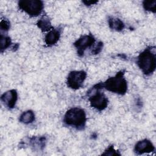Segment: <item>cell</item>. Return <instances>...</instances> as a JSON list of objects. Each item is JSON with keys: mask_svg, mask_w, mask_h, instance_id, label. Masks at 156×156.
Returning <instances> with one entry per match:
<instances>
[{"mask_svg": "<svg viewBox=\"0 0 156 156\" xmlns=\"http://www.w3.org/2000/svg\"><path fill=\"white\" fill-rule=\"evenodd\" d=\"M143 6L145 10L148 12H151L155 13V7H156V1H144L143 2Z\"/></svg>", "mask_w": 156, "mask_h": 156, "instance_id": "cell-16", "label": "cell"}, {"mask_svg": "<svg viewBox=\"0 0 156 156\" xmlns=\"http://www.w3.org/2000/svg\"><path fill=\"white\" fill-rule=\"evenodd\" d=\"M1 101L9 109L15 107L18 99V93L16 90L13 89L4 93L1 96Z\"/></svg>", "mask_w": 156, "mask_h": 156, "instance_id": "cell-8", "label": "cell"}, {"mask_svg": "<svg viewBox=\"0 0 156 156\" xmlns=\"http://www.w3.org/2000/svg\"><path fill=\"white\" fill-rule=\"evenodd\" d=\"M87 77V73L83 70L72 71L67 77V86L73 90H78L82 87Z\"/></svg>", "mask_w": 156, "mask_h": 156, "instance_id": "cell-6", "label": "cell"}, {"mask_svg": "<svg viewBox=\"0 0 156 156\" xmlns=\"http://www.w3.org/2000/svg\"><path fill=\"white\" fill-rule=\"evenodd\" d=\"M125 70H121L113 77H109L103 82V87L107 90L123 95L127 91V82L124 77Z\"/></svg>", "mask_w": 156, "mask_h": 156, "instance_id": "cell-3", "label": "cell"}, {"mask_svg": "<svg viewBox=\"0 0 156 156\" xmlns=\"http://www.w3.org/2000/svg\"><path fill=\"white\" fill-rule=\"evenodd\" d=\"M152 47L146 48L137 57L136 63L143 73L146 76L152 74L156 68L155 54Z\"/></svg>", "mask_w": 156, "mask_h": 156, "instance_id": "cell-2", "label": "cell"}, {"mask_svg": "<svg viewBox=\"0 0 156 156\" xmlns=\"http://www.w3.org/2000/svg\"><path fill=\"white\" fill-rule=\"evenodd\" d=\"M103 88V82H99L95 84L87 92L91 107L99 112L105 109L108 104V98L103 93L100 91V90Z\"/></svg>", "mask_w": 156, "mask_h": 156, "instance_id": "cell-4", "label": "cell"}, {"mask_svg": "<svg viewBox=\"0 0 156 156\" xmlns=\"http://www.w3.org/2000/svg\"><path fill=\"white\" fill-rule=\"evenodd\" d=\"M103 45L104 44L102 41H99L96 44H94V45L93 46V48H91V54L96 55V54H98L99 52H101V51L102 50Z\"/></svg>", "mask_w": 156, "mask_h": 156, "instance_id": "cell-18", "label": "cell"}, {"mask_svg": "<svg viewBox=\"0 0 156 156\" xmlns=\"http://www.w3.org/2000/svg\"><path fill=\"white\" fill-rule=\"evenodd\" d=\"M18 7L30 16L36 17L41 13L44 5L40 0H23L18 2Z\"/></svg>", "mask_w": 156, "mask_h": 156, "instance_id": "cell-5", "label": "cell"}, {"mask_svg": "<svg viewBox=\"0 0 156 156\" xmlns=\"http://www.w3.org/2000/svg\"><path fill=\"white\" fill-rule=\"evenodd\" d=\"M37 26L42 32L50 31L54 28L47 15H43L40 20H38L37 23Z\"/></svg>", "mask_w": 156, "mask_h": 156, "instance_id": "cell-11", "label": "cell"}, {"mask_svg": "<svg viewBox=\"0 0 156 156\" xmlns=\"http://www.w3.org/2000/svg\"><path fill=\"white\" fill-rule=\"evenodd\" d=\"M12 44L11 39L9 37L1 34V52H2L5 49L10 47Z\"/></svg>", "mask_w": 156, "mask_h": 156, "instance_id": "cell-15", "label": "cell"}, {"mask_svg": "<svg viewBox=\"0 0 156 156\" xmlns=\"http://www.w3.org/2000/svg\"><path fill=\"white\" fill-rule=\"evenodd\" d=\"M10 27V22L6 20V19H2L1 21V24H0V29L1 31L6 32H7Z\"/></svg>", "mask_w": 156, "mask_h": 156, "instance_id": "cell-19", "label": "cell"}, {"mask_svg": "<svg viewBox=\"0 0 156 156\" xmlns=\"http://www.w3.org/2000/svg\"><path fill=\"white\" fill-rule=\"evenodd\" d=\"M86 121V113L83 109L79 107H73L67 110L63 118V122L66 125L77 130L83 129Z\"/></svg>", "mask_w": 156, "mask_h": 156, "instance_id": "cell-1", "label": "cell"}, {"mask_svg": "<svg viewBox=\"0 0 156 156\" xmlns=\"http://www.w3.org/2000/svg\"><path fill=\"white\" fill-rule=\"evenodd\" d=\"M108 23L110 28L112 30L120 32L124 29L125 27V24L119 18H113V17H109L108 20Z\"/></svg>", "mask_w": 156, "mask_h": 156, "instance_id": "cell-13", "label": "cell"}, {"mask_svg": "<svg viewBox=\"0 0 156 156\" xmlns=\"http://www.w3.org/2000/svg\"><path fill=\"white\" fill-rule=\"evenodd\" d=\"M102 155H120L121 154L118 151H116L114 149L113 145L108 146L105 151L102 154Z\"/></svg>", "mask_w": 156, "mask_h": 156, "instance_id": "cell-17", "label": "cell"}, {"mask_svg": "<svg viewBox=\"0 0 156 156\" xmlns=\"http://www.w3.org/2000/svg\"><path fill=\"white\" fill-rule=\"evenodd\" d=\"M83 4H85V5H93L94 4L98 2L97 1H82Z\"/></svg>", "mask_w": 156, "mask_h": 156, "instance_id": "cell-20", "label": "cell"}, {"mask_svg": "<svg viewBox=\"0 0 156 156\" xmlns=\"http://www.w3.org/2000/svg\"><path fill=\"white\" fill-rule=\"evenodd\" d=\"M155 151V147L152 143L147 140L144 139L138 141L134 147V152L137 155L152 152Z\"/></svg>", "mask_w": 156, "mask_h": 156, "instance_id": "cell-9", "label": "cell"}, {"mask_svg": "<svg viewBox=\"0 0 156 156\" xmlns=\"http://www.w3.org/2000/svg\"><path fill=\"white\" fill-rule=\"evenodd\" d=\"M61 28H53L45 35L44 42L48 46H51L57 43L61 35Z\"/></svg>", "mask_w": 156, "mask_h": 156, "instance_id": "cell-10", "label": "cell"}, {"mask_svg": "<svg viewBox=\"0 0 156 156\" xmlns=\"http://www.w3.org/2000/svg\"><path fill=\"white\" fill-rule=\"evenodd\" d=\"M95 43V38L94 36L90 34L81 36L74 43V47L77 49V55L82 57L84 54L85 51L88 48L93 46Z\"/></svg>", "mask_w": 156, "mask_h": 156, "instance_id": "cell-7", "label": "cell"}, {"mask_svg": "<svg viewBox=\"0 0 156 156\" xmlns=\"http://www.w3.org/2000/svg\"><path fill=\"white\" fill-rule=\"evenodd\" d=\"M46 144V138L44 136H33L29 138V144L35 150H42Z\"/></svg>", "mask_w": 156, "mask_h": 156, "instance_id": "cell-12", "label": "cell"}, {"mask_svg": "<svg viewBox=\"0 0 156 156\" xmlns=\"http://www.w3.org/2000/svg\"><path fill=\"white\" fill-rule=\"evenodd\" d=\"M19 121L24 124H29L35 121V114L31 110L24 112L20 116Z\"/></svg>", "mask_w": 156, "mask_h": 156, "instance_id": "cell-14", "label": "cell"}]
</instances>
